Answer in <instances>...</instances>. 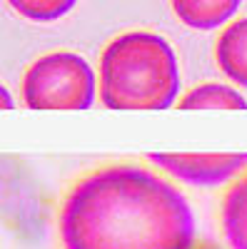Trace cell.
<instances>
[{
	"label": "cell",
	"instance_id": "6da1fadb",
	"mask_svg": "<svg viewBox=\"0 0 247 249\" xmlns=\"http://www.w3.org/2000/svg\"><path fill=\"white\" fill-rule=\"evenodd\" d=\"M65 249H192L195 217L150 170L115 164L80 179L60 210Z\"/></svg>",
	"mask_w": 247,
	"mask_h": 249
},
{
	"label": "cell",
	"instance_id": "7a4b0ae2",
	"mask_svg": "<svg viewBox=\"0 0 247 249\" xmlns=\"http://www.w3.org/2000/svg\"><path fill=\"white\" fill-rule=\"evenodd\" d=\"M177 88V57L155 33H125L100 55V100L113 110H165Z\"/></svg>",
	"mask_w": 247,
	"mask_h": 249
},
{
	"label": "cell",
	"instance_id": "3957f363",
	"mask_svg": "<svg viewBox=\"0 0 247 249\" xmlns=\"http://www.w3.org/2000/svg\"><path fill=\"white\" fill-rule=\"evenodd\" d=\"M23 100L33 110H85L95 100V75L75 53L43 55L23 77Z\"/></svg>",
	"mask_w": 247,
	"mask_h": 249
},
{
	"label": "cell",
	"instance_id": "277c9868",
	"mask_svg": "<svg viewBox=\"0 0 247 249\" xmlns=\"http://www.w3.org/2000/svg\"><path fill=\"white\" fill-rule=\"evenodd\" d=\"M148 160L195 187H217L247 167L245 152H152Z\"/></svg>",
	"mask_w": 247,
	"mask_h": 249
},
{
	"label": "cell",
	"instance_id": "5b68a950",
	"mask_svg": "<svg viewBox=\"0 0 247 249\" xmlns=\"http://www.w3.org/2000/svg\"><path fill=\"white\" fill-rule=\"evenodd\" d=\"M215 57L228 80L247 88V18L222 30L215 48Z\"/></svg>",
	"mask_w": 247,
	"mask_h": 249
},
{
	"label": "cell",
	"instance_id": "8992f818",
	"mask_svg": "<svg viewBox=\"0 0 247 249\" xmlns=\"http://www.w3.org/2000/svg\"><path fill=\"white\" fill-rule=\"evenodd\" d=\"M170 3L180 23L195 30H212L228 23L242 0H170Z\"/></svg>",
	"mask_w": 247,
	"mask_h": 249
},
{
	"label": "cell",
	"instance_id": "52a82bcc",
	"mask_svg": "<svg viewBox=\"0 0 247 249\" xmlns=\"http://www.w3.org/2000/svg\"><path fill=\"white\" fill-rule=\"evenodd\" d=\"M222 232L232 249H247V177L235 182L222 199Z\"/></svg>",
	"mask_w": 247,
	"mask_h": 249
},
{
	"label": "cell",
	"instance_id": "ba28073f",
	"mask_svg": "<svg viewBox=\"0 0 247 249\" xmlns=\"http://www.w3.org/2000/svg\"><path fill=\"white\" fill-rule=\"evenodd\" d=\"M177 107L182 110H245L247 100L228 85L208 82V85H197L195 90H190L180 100Z\"/></svg>",
	"mask_w": 247,
	"mask_h": 249
},
{
	"label": "cell",
	"instance_id": "9c48e42d",
	"mask_svg": "<svg viewBox=\"0 0 247 249\" xmlns=\"http://www.w3.org/2000/svg\"><path fill=\"white\" fill-rule=\"evenodd\" d=\"M8 5L35 23H53L73 10L75 0H8Z\"/></svg>",
	"mask_w": 247,
	"mask_h": 249
}]
</instances>
